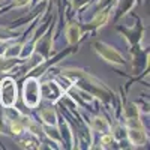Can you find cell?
<instances>
[{"label":"cell","mask_w":150,"mask_h":150,"mask_svg":"<svg viewBox=\"0 0 150 150\" xmlns=\"http://www.w3.org/2000/svg\"><path fill=\"white\" fill-rule=\"evenodd\" d=\"M126 129V140L131 149H141L149 146V128H125Z\"/></svg>","instance_id":"cell-11"},{"label":"cell","mask_w":150,"mask_h":150,"mask_svg":"<svg viewBox=\"0 0 150 150\" xmlns=\"http://www.w3.org/2000/svg\"><path fill=\"white\" fill-rule=\"evenodd\" d=\"M57 108V107H56ZM59 111V122H57V128L60 132V138H62V149H68V150H74L77 147V143H75V134L74 129L71 126L69 120L65 117V114Z\"/></svg>","instance_id":"cell-10"},{"label":"cell","mask_w":150,"mask_h":150,"mask_svg":"<svg viewBox=\"0 0 150 150\" xmlns=\"http://www.w3.org/2000/svg\"><path fill=\"white\" fill-rule=\"evenodd\" d=\"M143 0H116L114 6H112V20L111 24H119L120 20H123L126 15H129L131 12L135 9V6H138Z\"/></svg>","instance_id":"cell-12"},{"label":"cell","mask_w":150,"mask_h":150,"mask_svg":"<svg viewBox=\"0 0 150 150\" xmlns=\"http://www.w3.org/2000/svg\"><path fill=\"white\" fill-rule=\"evenodd\" d=\"M65 95V89L51 75H47V80L41 78V96L42 101L48 104H57L60 98Z\"/></svg>","instance_id":"cell-8"},{"label":"cell","mask_w":150,"mask_h":150,"mask_svg":"<svg viewBox=\"0 0 150 150\" xmlns=\"http://www.w3.org/2000/svg\"><path fill=\"white\" fill-rule=\"evenodd\" d=\"M87 36L89 35L83 30V23L77 17H65V38L68 45H81Z\"/></svg>","instance_id":"cell-7"},{"label":"cell","mask_w":150,"mask_h":150,"mask_svg":"<svg viewBox=\"0 0 150 150\" xmlns=\"http://www.w3.org/2000/svg\"><path fill=\"white\" fill-rule=\"evenodd\" d=\"M33 3H35V0H33Z\"/></svg>","instance_id":"cell-18"},{"label":"cell","mask_w":150,"mask_h":150,"mask_svg":"<svg viewBox=\"0 0 150 150\" xmlns=\"http://www.w3.org/2000/svg\"><path fill=\"white\" fill-rule=\"evenodd\" d=\"M90 47H92L93 51L105 62V63H108L111 66H114V68H125L128 65L126 57H125L116 47L110 45L105 41L95 39V41L90 42Z\"/></svg>","instance_id":"cell-3"},{"label":"cell","mask_w":150,"mask_h":150,"mask_svg":"<svg viewBox=\"0 0 150 150\" xmlns=\"http://www.w3.org/2000/svg\"><path fill=\"white\" fill-rule=\"evenodd\" d=\"M33 5V0H8V5H5L0 9V15L11 9H23V8H30Z\"/></svg>","instance_id":"cell-16"},{"label":"cell","mask_w":150,"mask_h":150,"mask_svg":"<svg viewBox=\"0 0 150 150\" xmlns=\"http://www.w3.org/2000/svg\"><path fill=\"white\" fill-rule=\"evenodd\" d=\"M134 20H135V24L131 27H125V26H119V24H112L116 29V32L126 41L128 47H132V45H137V44H143V39L146 36V26H144V21L143 18L135 14V12H131L129 14Z\"/></svg>","instance_id":"cell-4"},{"label":"cell","mask_w":150,"mask_h":150,"mask_svg":"<svg viewBox=\"0 0 150 150\" xmlns=\"http://www.w3.org/2000/svg\"><path fill=\"white\" fill-rule=\"evenodd\" d=\"M128 48L131 54V72L128 75L129 77H135V75L141 74L147 66H150V62H149L150 50H149V45L144 47L143 44H137Z\"/></svg>","instance_id":"cell-6"},{"label":"cell","mask_w":150,"mask_h":150,"mask_svg":"<svg viewBox=\"0 0 150 150\" xmlns=\"http://www.w3.org/2000/svg\"><path fill=\"white\" fill-rule=\"evenodd\" d=\"M24 60H21L20 57H0V77L6 74H11L14 69H17Z\"/></svg>","instance_id":"cell-15"},{"label":"cell","mask_w":150,"mask_h":150,"mask_svg":"<svg viewBox=\"0 0 150 150\" xmlns=\"http://www.w3.org/2000/svg\"><path fill=\"white\" fill-rule=\"evenodd\" d=\"M23 83L21 86V99L24 107H27L30 111H35L38 107L42 104V96H41V78L36 77H23L18 80Z\"/></svg>","instance_id":"cell-2"},{"label":"cell","mask_w":150,"mask_h":150,"mask_svg":"<svg viewBox=\"0 0 150 150\" xmlns=\"http://www.w3.org/2000/svg\"><path fill=\"white\" fill-rule=\"evenodd\" d=\"M18 80L12 75L6 74L0 77V107L9 108L14 107L18 102Z\"/></svg>","instance_id":"cell-5"},{"label":"cell","mask_w":150,"mask_h":150,"mask_svg":"<svg viewBox=\"0 0 150 150\" xmlns=\"http://www.w3.org/2000/svg\"><path fill=\"white\" fill-rule=\"evenodd\" d=\"M6 2H8V0H0V9H2V8L6 5Z\"/></svg>","instance_id":"cell-17"},{"label":"cell","mask_w":150,"mask_h":150,"mask_svg":"<svg viewBox=\"0 0 150 150\" xmlns=\"http://www.w3.org/2000/svg\"><path fill=\"white\" fill-rule=\"evenodd\" d=\"M50 71H54L66 77L74 87L93 96L107 111L111 112V110L114 111L117 108V93H114L111 90V87H108L102 80H99L98 77L87 72L86 69L77 66H62V68L54 66Z\"/></svg>","instance_id":"cell-1"},{"label":"cell","mask_w":150,"mask_h":150,"mask_svg":"<svg viewBox=\"0 0 150 150\" xmlns=\"http://www.w3.org/2000/svg\"><path fill=\"white\" fill-rule=\"evenodd\" d=\"M38 114L35 116L42 125H50V126H57L59 122V111L54 104H44L38 107Z\"/></svg>","instance_id":"cell-13"},{"label":"cell","mask_w":150,"mask_h":150,"mask_svg":"<svg viewBox=\"0 0 150 150\" xmlns=\"http://www.w3.org/2000/svg\"><path fill=\"white\" fill-rule=\"evenodd\" d=\"M111 12H112V6H108V8H104L101 11H96V12H92V20L89 23L83 24V30L84 33L87 35H95L96 32H99L102 27H105L107 24L110 23L111 20Z\"/></svg>","instance_id":"cell-9"},{"label":"cell","mask_w":150,"mask_h":150,"mask_svg":"<svg viewBox=\"0 0 150 150\" xmlns=\"http://www.w3.org/2000/svg\"><path fill=\"white\" fill-rule=\"evenodd\" d=\"M15 144L20 149H26V150H38L41 149V141L36 137L30 135L29 132H24L20 137H15Z\"/></svg>","instance_id":"cell-14"}]
</instances>
